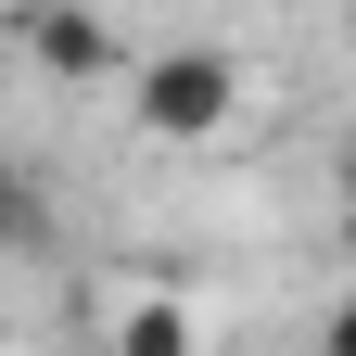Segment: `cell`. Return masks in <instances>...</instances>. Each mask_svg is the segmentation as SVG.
<instances>
[{
	"label": "cell",
	"mask_w": 356,
	"mask_h": 356,
	"mask_svg": "<svg viewBox=\"0 0 356 356\" xmlns=\"http://www.w3.org/2000/svg\"><path fill=\"white\" fill-rule=\"evenodd\" d=\"M229 115H242V64L229 51L191 38V51H153L140 64V127H153V140H216Z\"/></svg>",
	"instance_id": "6da1fadb"
},
{
	"label": "cell",
	"mask_w": 356,
	"mask_h": 356,
	"mask_svg": "<svg viewBox=\"0 0 356 356\" xmlns=\"http://www.w3.org/2000/svg\"><path fill=\"white\" fill-rule=\"evenodd\" d=\"M26 51H38V76H115L127 51H115V26L102 13H89V0H38V13H26Z\"/></svg>",
	"instance_id": "7a4b0ae2"
},
{
	"label": "cell",
	"mask_w": 356,
	"mask_h": 356,
	"mask_svg": "<svg viewBox=\"0 0 356 356\" xmlns=\"http://www.w3.org/2000/svg\"><path fill=\"white\" fill-rule=\"evenodd\" d=\"M115 356H204V343H191V305H178V293H140V305L115 318Z\"/></svg>",
	"instance_id": "3957f363"
},
{
	"label": "cell",
	"mask_w": 356,
	"mask_h": 356,
	"mask_svg": "<svg viewBox=\"0 0 356 356\" xmlns=\"http://www.w3.org/2000/svg\"><path fill=\"white\" fill-rule=\"evenodd\" d=\"M38 229H51V204H38V178H26L13 153H0V254H26Z\"/></svg>",
	"instance_id": "277c9868"
},
{
	"label": "cell",
	"mask_w": 356,
	"mask_h": 356,
	"mask_svg": "<svg viewBox=\"0 0 356 356\" xmlns=\"http://www.w3.org/2000/svg\"><path fill=\"white\" fill-rule=\"evenodd\" d=\"M318 356H356V293H343L331 318H318Z\"/></svg>",
	"instance_id": "5b68a950"
},
{
	"label": "cell",
	"mask_w": 356,
	"mask_h": 356,
	"mask_svg": "<svg viewBox=\"0 0 356 356\" xmlns=\"http://www.w3.org/2000/svg\"><path fill=\"white\" fill-rule=\"evenodd\" d=\"M343 191H356V140H343Z\"/></svg>",
	"instance_id": "8992f818"
},
{
	"label": "cell",
	"mask_w": 356,
	"mask_h": 356,
	"mask_svg": "<svg viewBox=\"0 0 356 356\" xmlns=\"http://www.w3.org/2000/svg\"><path fill=\"white\" fill-rule=\"evenodd\" d=\"M343 242H356V191H343Z\"/></svg>",
	"instance_id": "52a82bcc"
},
{
	"label": "cell",
	"mask_w": 356,
	"mask_h": 356,
	"mask_svg": "<svg viewBox=\"0 0 356 356\" xmlns=\"http://www.w3.org/2000/svg\"><path fill=\"white\" fill-rule=\"evenodd\" d=\"M343 13H356V0H343Z\"/></svg>",
	"instance_id": "ba28073f"
}]
</instances>
